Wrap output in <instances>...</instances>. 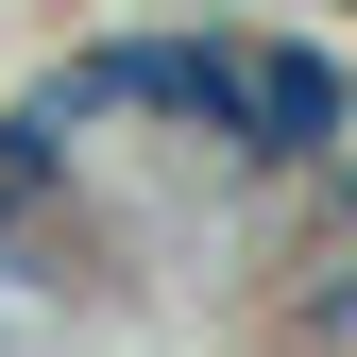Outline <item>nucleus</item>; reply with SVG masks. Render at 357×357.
Here are the masks:
<instances>
[{
    "label": "nucleus",
    "mask_w": 357,
    "mask_h": 357,
    "mask_svg": "<svg viewBox=\"0 0 357 357\" xmlns=\"http://www.w3.org/2000/svg\"><path fill=\"white\" fill-rule=\"evenodd\" d=\"M255 170H357V68L306 34H255Z\"/></svg>",
    "instance_id": "obj_1"
},
{
    "label": "nucleus",
    "mask_w": 357,
    "mask_h": 357,
    "mask_svg": "<svg viewBox=\"0 0 357 357\" xmlns=\"http://www.w3.org/2000/svg\"><path fill=\"white\" fill-rule=\"evenodd\" d=\"M188 17H238V0H188Z\"/></svg>",
    "instance_id": "obj_3"
},
{
    "label": "nucleus",
    "mask_w": 357,
    "mask_h": 357,
    "mask_svg": "<svg viewBox=\"0 0 357 357\" xmlns=\"http://www.w3.org/2000/svg\"><path fill=\"white\" fill-rule=\"evenodd\" d=\"M324 273H357V170H324Z\"/></svg>",
    "instance_id": "obj_2"
}]
</instances>
